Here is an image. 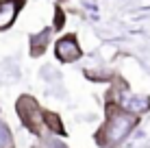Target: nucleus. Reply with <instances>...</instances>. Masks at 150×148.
Wrapping results in <instances>:
<instances>
[{
	"label": "nucleus",
	"mask_w": 150,
	"mask_h": 148,
	"mask_svg": "<svg viewBox=\"0 0 150 148\" xmlns=\"http://www.w3.org/2000/svg\"><path fill=\"white\" fill-rule=\"evenodd\" d=\"M44 122H46V133L68 137V129L63 126V120H61V115L57 111H44Z\"/></svg>",
	"instance_id": "obj_6"
},
{
	"label": "nucleus",
	"mask_w": 150,
	"mask_h": 148,
	"mask_svg": "<svg viewBox=\"0 0 150 148\" xmlns=\"http://www.w3.org/2000/svg\"><path fill=\"white\" fill-rule=\"evenodd\" d=\"M0 148H18L15 146V137H13L11 126L2 118H0Z\"/></svg>",
	"instance_id": "obj_7"
},
{
	"label": "nucleus",
	"mask_w": 150,
	"mask_h": 148,
	"mask_svg": "<svg viewBox=\"0 0 150 148\" xmlns=\"http://www.w3.org/2000/svg\"><path fill=\"white\" fill-rule=\"evenodd\" d=\"M30 148H44V146H41V144H37V146H30Z\"/></svg>",
	"instance_id": "obj_9"
},
{
	"label": "nucleus",
	"mask_w": 150,
	"mask_h": 148,
	"mask_svg": "<svg viewBox=\"0 0 150 148\" xmlns=\"http://www.w3.org/2000/svg\"><path fill=\"white\" fill-rule=\"evenodd\" d=\"M44 107L39 105V100L33 94H20L15 98V115H18L20 124L28 131L33 137H41L46 135V122H44Z\"/></svg>",
	"instance_id": "obj_2"
},
{
	"label": "nucleus",
	"mask_w": 150,
	"mask_h": 148,
	"mask_svg": "<svg viewBox=\"0 0 150 148\" xmlns=\"http://www.w3.org/2000/svg\"><path fill=\"white\" fill-rule=\"evenodd\" d=\"M52 55L59 63H76L83 57V48L76 33H63L61 37H57L52 44Z\"/></svg>",
	"instance_id": "obj_3"
},
{
	"label": "nucleus",
	"mask_w": 150,
	"mask_h": 148,
	"mask_svg": "<svg viewBox=\"0 0 150 148\" xmlns=\"http://www.w3.org/2000/svg\"><path fill=\"white\" fill-rule=\"evenodd\" d=\"M28 0H0V33L9 30L18 22L20 13L24 11Z\"/></svg>",
	"instance_id": "obj_4"
},
{
	"label": "nucleus",
	"mask_w": 150,
	"mask_h": 148,
	"mask_svg": "<svg viewBox=\"0 0 150 148\" xmlns=\"http://www.w3.org/2000/svg\"><path fill=\"white\" fill-rule=\"evenodd\" d=\"M63 22H65L63 9H61V4H54V22H52V28L54 30H61V28H63Z\"/></svg>",
	"instance_id": "obj_8"
},
{
	"label": "nucleus",
	"mask_w": 150,
	"mask_h": 148,
	"mask_svg": "<svg viewBox=\"0 0 150 148\" xmlns=\"http://www.w3.org/2000/svg\"><path fill=\"white\" fill-rule=\"evenodd\" d=\"M52 35H54L52 24H50V26H44L39 33L30 35V37H28V55H30V57H33V59L44 57V55L48 52L50 44H52Z\"/></svg>",
	"instance_id": "obj_5"
},
{
	"label": "nucleus",
	"mask_w": 150,
	"mask_h": 148,
	"mask_svg": "<svg viewBox=\"0 0 150 148\" xmlns=\"http://www.w3.org/2000/svg\"><path fill=\"white\" fill-rule=\"evenodd\" d=\"M137 124L139 113L124 109L117 100L105 96V120L94 131V142L98 148H120L137 129Z\"/></svg>",
	"instance_id": "obj_1"
}]
</instances>
